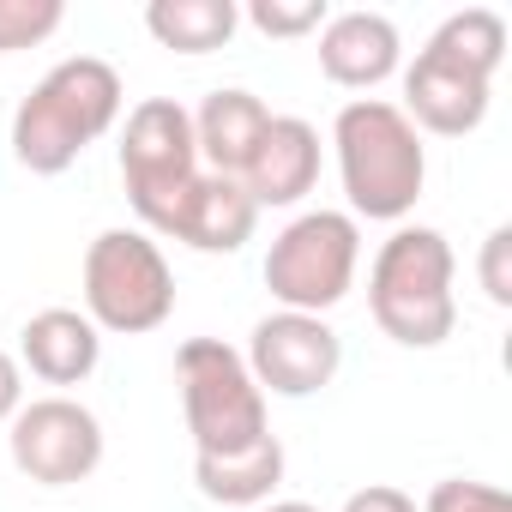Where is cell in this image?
<instances>
[{"label": "cell", "instance_id": "5bb4252c", "mask_svg": "<svg viewBox=\"0 0 512 512\" xmlns=\"http://www.w3.org/2000/svg\"><path fill=\"white\" fill-rule=\"evenodd\" d=\"M19 356L43 386H79V380H91V368L103 356V332L79 308H43L25 320Z\"/></svg>", "mask_w": 512, "mask_h": 512}, {"label": "cell", "instance_id": "8992f818", "mask_svg": "<svg viewBox=\"0 0 512 512\" xmlns=\"http://www.w3.org/2000/svg\"><path fill=\"white\" fill-rule=\"evenodd\" d=\"M362 266V229L350 211H302L296 223L278 229L272 253H266V290L278 308L290 314H320L338 308L356 284Z\"/></svg>", "mask_w": 512, "mask_h": 512}, {"label": "cell", "instance_id": "5b68a950", "mask_svg": "<svg viewBox=\"0 0 512 512\" xmlns=\"http://www.w3.org/2000/svg\"><path fill=\"white\" fill-rule=\"evenodd\" d=\"M175 314V272L145 229H103L85 247V320L97 332H157Z\"/></svg>", "mask_w": 512, "mask_h": 512}, {"label": "cell", "instance_id": "ba28073f", "mask_svg": "<svg viewBox=\"0 0 512 512\" xmlns=\"http://www.w3.org/2000/svg\"><path fill=\"white\" fill-rule=\"evenodd\" d=\"M7 428H13L7 434L13 464L43 488H73L103 464V422L79 398H61V392L31 398V404H19V416Z\"/></svg>", "mask_w": 512, "mask_h": 512}, {"label": "cell", "instance_id": "7402d4cb", "mask_svg": "<svg viewBox=\"0 0 512 512\" xmlns=\"http://www.w3.org/2000/svg\"><path fill=\"white\" fill-rule=\"evenodd\" d=\"M506 253H512V229L500 223L482 241V290H488L494 308H512V266H506Z\"/></svg>", "mask_w": 512, "mask_h": 512}, {"label": "cell", "instance_id": "9a60e30c", "mask_svg": "<svg viewBox=\"0 0 512 512\" xmlns=\"http://www.w3.org/2000/svg\"><path fill=\"white\" fill-rule=\"evenodd\" d=\"M266 127H272V109L253 91H211L199 103V115H193V145L211 163V175L241 181L253 151H260V139H266Z\"/></svg>", "mask_w": 512, "mask_h": 512}, {"label": "cell", "instance_id": "8fae6325", "mask_svg": "<svg viewBox=\"0 0 512 512\" xmlns=\"http://www.w3.org/2000/svg\"><path fill=\"white\" fill-rule=\"evenodd\" d=\"M398 55H404V43L386 13L356 7V13H332L320 25V73L344 91H374L380 79L398 73Z\"/></svg>", "mask_w": 512, "mask_h": 512}, {"label": "cell", "instance_id": "44dd1931", "mask_svg": "<svg viewBox=\"0 0 512 512\" xmlns=\"http://www.w3.org/2000/svg\"><path fill=\"white\" fill-rule=\"evenodd\" d=\"M422 512H512V500H506L500 488H488V482L452 476V482H434V488H428Z\"/></svg>", "mask_w": 512, "mask_h": 512}, {"label": "cell", "instance_id": "7c38bea8", "mask_svg": "<svg viewBox=\"0 0 512 512\" xmlns=\"http://www.w3.org/2000/svg\"><path fill=\"white\" fill-rule=\"evenodd\" d=\"M320 181V133L302 121V115H272L260 151H253L241 187L253 205H296L308 199Z\"/></svg>", "mask_w": 512, "mask_h": 512}, {"label": "cell", "instance_id": "d6986e66", "mask_svg": "<svg viewBox=\"0 0 512 512\" xmlns=\"http://www.w3.org/2000/svg\"><path fill=\"white\" fill-rule=\"evenodd\" d=\"M67 19L61 0H0V55L37 49L43 37H55Z\"/></svg>", "mask_w": 512, "mask_h": 512}, {"label": "cell", "instance_id": "7a4b0ae2", "mask_svg": "<svg viewBox=\"0 0 512 512\" xmlns=\"http://www.w3.org/2000/svg\"><path fill=\"white\" fill-rule=\"evenodd\" d=\"M332 145H338V175H344L350 217L398 223V217L416 211L422 181H428V151H422V133L404 121L398 103H386V97L344 103L338 127H332Z\"/></svg>", "mask_w": 512, "mask_h": 512}, {"label": "cell", "instance_id": "d4e9b609", "mask_svg": "<svg viewBox=\"0 0 512 512\" xmlns=\"http://www.w3.org/2000/svg\"><path fill=\"white\" fill-rule=\"evenodd\" d=\"M253 512H320V506H308V500H266V506H253Z\"/></svg>", "mask_w": 512, "mask_h": 512}, {"label": "cell", "instance_id": "e0dca14e", "mask_svg": "<svg viewBox=\"0 0 512 512\" xmlns=\"http://www.w3.org/2000/svg\"><path fill=\"white\" fill-rule=\"evenodd\" d=\"M241 7L235 0H151L145 7V31L175 49V55H211L235 37Z\"/></svg>", "mask_w": 512, "mask_h": 512}, {"label": "cell", "instance_id": "4fadbf2b", "mask_svg": "<svg viewBox=\"0 0 512 512\" xmlns=\"http://www.w3.org/2000/svg\"><path fill=\"white\" fill-rule=\"evenodd\" d=\"M253 223H260V205L247 199V187L235 175L199 169V181L187 187V199L175 205V217L163 223V235H175V241H187L199 253H235L253 235Z\"/></svg>", "mask_w": 512, "mask_h": 512}, {"label": "cell", "instance_id": "52a82bcc", "mask_svg": "<svg viewBox=\"0 0 512 512\" xmlns=\"http://www.w3.org/2000/svg\"><path fill=\"white\" fill-rule=\"evenodd\" d=\"M121 181H127L133 211L163 235V223L175 217V205L199 181L193 115L175 97H145L127 115V133H121Z\"/></svg>", "mask_w": 512, "mask_h": 512}, {"label": "cell", "instance_id": "ac0fdd59", "mask_svg": "<svg viewBox=\"0 0 512 512\" xmlns=\"http://www.w3.org/2000/svg\"><path fill=\"white\" fill-rule=\"evenodd\" d=\"M434 37H446L470 67H482V73H500V61H506V19L494 13V7H464V13H452Z\"/></svg>", "mask_w": 512, "mask_h": 512}, {"label": "cell", "instance_id": "603a6c76", "mask_svg": "<svg viewBox=\"0 0 512 512\" xmlns=\"http://www.w3.org/2000/svg\"><path fill=\"white\" fill-rule=\"evenodd\" d=\"M344 512H422V506L404 488H392V482H368V488H356L344 500Z\"/></svg>", "mask_w": 512, "mask_h": 512}, {"label": "cell", "instance_id": "ffe728a7", "mask_svg": "<svg viewBox=\"0 0 512 512\" xmlns=\"http://www.w3.org/2000/svg\"><path fill=\"white\" fill-rule=\"evenodd\" d=\"M247 25L260 37H308L326 25V0H253Z\"/></svg>", "mask_w": 512, "mask_h": 512}, {"label": "cell", "instance_id": "cb8c5ba5", "mask_svg": "<svg viewBox=\"0 0 512 512\" xmlns=\"http://www.w3.org/2000/svg\"><path fill=\"white\" fill-rule=\"evenodd\" d=\"M19 404H25V368H19L7 350H0V422H13Z\"/></svg>", "mask_w": 512, "mask_h": 512}, {"label": "cell", "instance_id": "277c9868", "mask_svg": "<svg viewBox=\"0 0 512 512\" xmlns=\"http://www.w3.org/2000/svg\"><path fill=\"white\" fill-rule=\"evenodd\" d=\"M175 380H181V410L193 434V458H223L260 446L266 428V392L253 386L241 350L223 338H187L175 350Z\"/></svg>", "mask_w": 512, "mask_h": 512}, {"label": "cell", "instance_id": "9c48e42d", "mask_svg": "<svg viewBox=\"0 0 512 512\" xmlns=\"http://www.w3.org/2000/svg\"><path fill=\"white\" fill-rule=\"evenodd\" d=\"M247 374L260 392H278V398H314L320 386L338 380V362H344V344L338 332L320 320V314H266L247 338Z\"/></svg>", "mask_w": 512, "mask_h": 512}, {"label": "cell", "instance_id": "6da1fadb", "mask_svg": "<svg viewBox=\"0 0 512 512\" xmlns=\"http://www.w3.org/2000/svg\"><path fill=\"white\" fill-rule=\"evenodd\" d=\"M121 73L97 55H73L37 79V91L13 115V157L31 175H61L79 163L85 145H97L121 121Z\"/></svg>", "mask_w": 512, "mask_h": 512}, {"label": "cell", "instance_id": "30bf717a", "mask_svg": "<svg viewBox=\"0 0 512 512\" xmlns=\"http://www.w3.org/2000/svg\"><path fill=\"white\" fill-rule=\"evenodd\" d=\"M488 91H494V73L470 67L446 37H428V49L404 67V121L416 133L464 139V133L482 127Z\"/></svg>", "mask_w": 512, "mask_h": 512}, {"label": "cell", "instance_id": "2e32d148", "mask_svg": "<svg viewBox=\"0 0 512 512\" xmlns=\"http://www.w3.org/2000/svg\"><path fill=\"white\" fill-rule=\"evenodd\" d=\"M193 482L205 500L217 506H266L284 482V440L266 434L247 452H223V458H193Z\"/></svg>", "mask_w": 512, "mask_h": 512}, {"label": "cell", "instance_id": "3957f363", "mask_svg": "<svg viewBox=\"0 0 512 512\" xmlns=\"http://www.w3.org/2000/svg\"><path fill=\"white\" fill-rule=\"evenodd\" d=\"M452 247L440 229L404 223L380 241L374 253V272H368V308L374 326L404 344V350H434L452 338L458 326V302H452Z\"/></svg>", "mask_w": 512, "mask_h": 512}]
</instances>
